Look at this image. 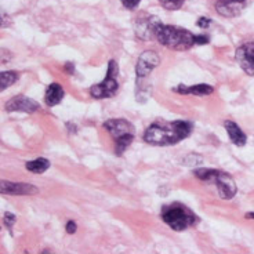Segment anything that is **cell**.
<instances>
[{
	"label": "cell",
	"mask_w": 254,
	"mask_h": 254,
	"mask_svg": "<svg viewBox=\"0 0 254 254\" xmlns=\"http://www.w3.org/2000/svg\"><path fill=\"white\" fill-rule=\"evenodd\" d=\"M192 133V123L188 121L174 122H156L146 128L144 141L149 145L169 146L178 144L190 137Z\"/></svg>",
	"instance_id": "cell-1"
},
{
	"label": "cell",
	"mask_w": 254,
	"mask_h": 254,
	"mask_svg": "<svg viewBox=\"0 0 254 254\" xmlns=\"http://www.w3.org/2000/svg\"><path fill=\"white\" fill-rule=\"evenodd\" d=\"M153 38H156L160 45L172 50L185 51L196 46V36L192 32L180 26L163 25L159 19L153 25Z\"/></svg>",
	"instance_id": "cell-2"
},
{
	"label": "cell",
	"mask_w": 254,
	"mask_h": 254,
	"mask_svg": "<svg viewBox=\"0 0 254 254\" xmlns=\"http://www.w3.org/2000/svg\"><path fill=\"white\" fill-rule=\"evenodd\" d=\"M162 220L173 229V231H184L193 227L197 222L196 214L181 203H172L163 206L162 209Z\"/></svg>",
	"instance_id": "cell-3"
},
{
	"label": "cell",
	"mask_w": 254,
	"mask_h": 254,
	"mask_svg": "<svg viewBox=\"0 0 254 254\" xmlns=\"http://www.w3.org/2000/svg\"><path fill=\"white\" fill-rule=\"evenodd\" d=\"M193 174L202 181H213L218 190V195L229 200L236 195V184L228 173L214 170V169H196Z\"/></svg>",
	"instance_id": "cell-4"
},
{
	"label": "cell",
	"mask_w": 254,
	"mask_h": 254,
	"mask_svg": "<svg viewBox=\"0 0 254 254\" xmlns=\"http://www.w3.org/2000/svg\"><path fill=\"white\" fill-rule=\"evenodd\" d=\"M118 64L115 60H111L108 63V70L107 76L101 83H97L94 86L90 87V94L93 98L97 100H104V98H111L114 97L118 90H119V83H118Z\"/></svg>",
	"instance_id": "cell-5"
},
{
	"label": "cell",
	"mask_w": 254,
	"mask_h": 254,
	"mask_svg": "<svg viewBox=\"0 0 254 254\" xmlns=\"http://www.w3.org/2000/svg\"><path fill=\"white\" fill-rule=\"evenodd\" d=\"M160 64V57L158 53L152 50L144 51L138 57L137 66H135V73H137V82L145 80L149 76V73L152 72L156 66Z\"/></svg>",
	"instance_id": "cell-6"
},
{
	"label": "cell",
	"mask_w": 254,
	"mask_h": 254,
	"mask_svg": "<svg viewBox=\"0 0 254 254\" xmlns=\"http://www.w3.org/2000/svg\"><path fill=\"white\" fill-rule=\"evenodd\" d=\"M104 128L108 131L115 141L134 135V126L126 119H111L104 123Z\"/></svg>",
	"instance_id": "cell-7"
},
{
	"label": "cell",
	"mask_w": 254,
	"mask_h": 254,
	"mask_svg": "<svg viewBox=\"0 0 254 254\" xmlns=\"http://www.w3.org/2000/svg\"><path fill=\"white\" fill-rule=\"evenodd\" d=\"M249 0H217L216 11L225 18H234L245 10Z\"/></svg>",
	"instance_id": "cell-8"
},
{
	"label": "cell",
	"mask_w": 254,
	"mask_h": 254,
	"mask_svg": "<svg viewBox=\"0 0 254 254\" xmlns=\"http://www.w3.org/2000/svg\"><path fill=\"white\" fill-rule=\"evenodd\" d=\"M236 61L248 75H254V42L245 43L236 50Z\"/></svg>",
	"instance_id": "cell-9"
},
{
	"label": "cell",
	"mask_w": 254,
	"mask_h": 254,
	"mask_svg": "<svg viewBox=\"0 0 254 254\" xmlns=\"http://www.w3.org/2000/svg\"><path fill=\"white\" fill-rule=\"evenodd\" d=\"M40 108L36 101L28 98L25 95H17L7 101L6 111L7 112H25V114H33Z\"/></svg>",
	"instance_id": "cell-10"
},
{
	"label": "cell",
	"mask_w": 254,
	"mask_h": 254,
	"mask_svg": "<svg viewBox=\"0 0 254 254\" xmlns=\"http://www.w3.org/2000/svg\"><path fill=\"white\" fill-rule=\"evenodd\" d=\"M0 190L3 195H13V196H28V195H36L39 190L36 187L25 183H8L1 181Z\"/></svg>",
	"instance_id": "cell-11"
},
{
	"label": "cell",
	"mask_w": 254,
	"mask_h": 254,
	"mask_svg": "<svg viewBox=\"0 0 254 254\" xmlns=\"http://www.w3.org/2000/svg\"><path fill=\"white\" fill-rule=\"evenodd\" d=\"M224 127H225V130L228 133L229 140H231L232 144H235L236 146H243L246 144L248 137H246V134L242 131V128L236 125L235 122L225 121Z\"/></svg>",
	"instance_id": "cell-12"
},
{
	"label": "cell",
	"mask_w": 254,
	"mask_h": 254,
	"mask_svg": "<svg viewBox=\"0 0 254 254\" xmlns=\"http://www.w3.org/2000/svg\"><path fill=\"white\" fill-rule=\"evenodd\" d=\"M173 91H177L180 94L184 95H210L214 89L210 84H195V86H185V84H180L178 87H174Z\"/></svg>",
	"instance_id": "cell-13"
},
{
	"label": "cell",
	"mask_w": 254,
	"mask_h": 254,
	"mask_svg": "<svg viewBox=\"0 0 254 254\" xmlns=\"http://www.w3.org/2000/svg\"><path fill=\"white\" fill-rule=\"evenodd\" d=\"M64 95H65V93H64V89L61 87V84L51 83L50 86L47 87V90H46V105L47 107H56L57 104L63 101Z\"/></svg>",
	"instance_id": "cell-14"
},
{
	"label": "cell",
	"mask_w": 254,
	"mask_h": 254,
	"mask_svg": "<svg viewBox=\"0 0 254 254\" xmlns=\"http://www.w3.org/2000/svg\"><path fill=\"white\" fill-rule=\"evenodd\" d=\"M25 167L28 172L35 173V174H42V173H45L50 167V162L45 158H39L35 159V160L26 162Z\"/></svg>",
	"instance_id": "cell-15"
},
{
	"label": "cell",
	"mask_w": 254,
	"mask_h": 254,
	"mask_svg": "<svg viewBox=\"0 0 254 254\" xmlns=\"http://www.w3.org/2000/svg\"><path fill=\"white\" fill-rule=\"evenodd\" d=\"M17 80H18V73H17V72H14V70L1 72V75H0V83H1V87H0V90H1V91H4L8 86L14 84Z\"/></svg>",
	"instance_id": "cell-16"
},
{
	"label": "cell",
	"mask_w": 254,
	"mask_h": 254,
	"mask_svg": "<svg viewBox=\"0 0 254 254\" xmlns=\"http://www.w3.org/2000/svg\"><path fill=\"white\" fill-rule=\"evenodd\" d=\"M185 0H159V3L165 7L166 10H178L184 4Z\"/></svg>",
	"instance_id": "cell-17"
},
{
	"label": "cell",
	"mask_w": 254,
	"mask_h": 254,
	"mask_svg": "<svg viewBox=\"0 0 254 254\" xmlns=\"http://www.w3.org/2000/svg\"><path fill=\"white\" fill-rule=\"evenodd\" d=\"M15 216L14 214H11V213H4V217H3V222H4V225H6L7 228L11 229L14 227V224H15Z\"/></svg>",
	"instance_id": "cell-18"
},
{
	"label": "cell",
	"mask_w": 254,
	"mask_h": 254,
	"mask_svg": "<svg viewBox=\"0 0 254 254\" xmlns=\"http://www.w3.org/2000/svg\"><path fill=\"white\" fill-rule=\"evenodd\" d=\"M141 0H122V3H123V6L128 8V10H134V8H137V6L140 4Z\"/></svg>",
	"instance_id": "cell-19"
},
{
	"label": "cell",
	"mask_w": 254,
	"mask_h": 254,
	"mask_svg": "<svg viewBox=\"0 0 254 254\" xmlns=\"http://www.w3.org/2000/svg\"><path fill=\"white\" fill-rule=\"evenodd\" d=\"M211 24V19L210 18H206V17H200V18L197 19L196 21V25L199 26V28H207V26Z\"/></svg>",
	"instance_id": "cell-20"
},
{
	"label": "cell",
	"mask_w": 254,
	"mask_h": 254,
	"mask_svg": "<svg viewBox=\"0 0 254 254\" xmlns=\"http://www.w3.org/2000/svg\"><path fill=\"white\" fill-rule=\"evenodd\" d=\"M76 228H77L76 224H75L73 221L66 222V225H65V229H66V232H68V234H70V235L76 232Z\"/></svg>",
	"instance_id": "cell-21"
},
{
	"label": "cell",
	"mask_w": 254,
	"mask_h": 254,
	"mask_svg": "<svg viewBox=\"0 0 254 254\" xmlns=\"http://www.w3.org/2000/svg\"><path fill=\"white\" fill-rule=\"evenodd\" d=\"M209 43V38L207 36H196V45H207Z\"/></svg>",
	"instance_id": "cell-22"
},
{
	"label": "cell",
	"mask_w": 254,
	"mask_h": 254,
	"mask_svg": "<svg viewBox=\"0 0 254 254\" xmlns=\"http://www.w3.org/2000/svg\"><path fill=\"white\" fill-rule=\"evenodd\" d=\"M65 70H66V72H69V75H72V73L75 72V68H73V64H72V63L66 64V65H65Z\"/></svg>",
	"instance_id": "cell-23"
},
{
	"label": "cell",
	"mask_w": 254,
	"mask_h": 254,
	"mask_svg": "<svg viewBox=\"0 0 254 254\" xmlns=\"http://www.w3.org/2000/svg\"><path fill=\"white\" fill-rule=\"evenodd\" d=\"M246 218H254V213H248V214H246Z\"/></svg>",
	"instance_id": "cell-24"
}]
</instances>
